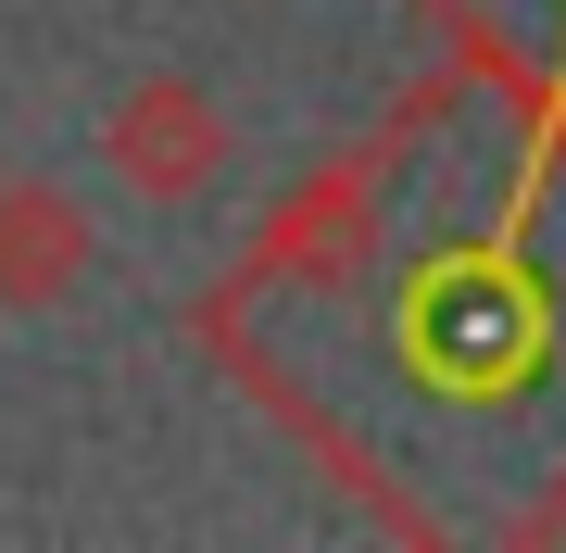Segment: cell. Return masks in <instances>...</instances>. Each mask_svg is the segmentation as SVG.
<instances>
[{
	"mask_svg": "<svg viewBox=\"0 0 566 553\" xmlns=\"http://www.w3.org/2000/svg\"><path fill=\"white\" fill-rule=\"evenodd\" d=\"M102 164H114L126 202H189V189H214V177H227V114H214V88L177 76V63H151L139 88H114Z\"/></svg>",
	"mask_w": 566,
	"mask_h": 553,
	"instance_id": "1",
	"label": "cell"
},
{
	"mask_svg": "<svg viewBox=\"0 0 566 553\" xmlns=\"http://www.w3.org/2000/svg\"><path fill=\"white\" fill-rule=\"evenodd\" d=\"M88 252H102V226H88V202H76L63 177H39V164L0 177V315H51V302H76Z\"/></svg>",
	"mask_w": 566,
	"mask_h": 553,
	"instance_id": "2",
	"label": "cell"
}]
</instances>
